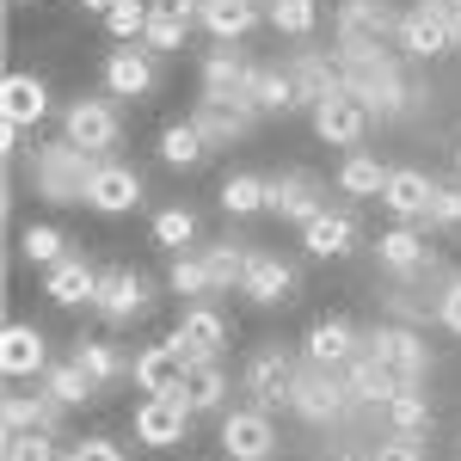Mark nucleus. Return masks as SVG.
<instances>
[{
  "instance_id": "ddd939ff",
  "label": "nucleus",
  "mask_w": 461,
  "mask_h": 461,
  "mask_svg": "<svg viewBox=\"0 0 461 461\" xmlns=\"http://www.w3.org/2000/svg\"><path fill=\"white\" fill-rule=\"evenodd\" d=\"M289 80H295V99L314 111L320 99L345 93V74H339V50H295L289 56Z\"/></svg>"
},
{
  "instance_id": "aec40b11",
  "label": "nucleus",
  "mask_w": 461,
  "mask_h": 461,
  "mask_svg": "<svg viewBox=\"0 0 461 461\" xmlns=\"http://www.w3.org/2000/svg\"><path fill=\"white\" fill-rule=\"evenodd\" d=\"M357 351H363V332H357L351 320H314L308 339H302V357L320 363V369H345Z\"/></svg>"
},
{
  "instance_id": "603ef678",
  "label": "nucleus",
  "mask_w": 461,
  "mask_h": 461,
  "mask_svg": "<svg viewBox=\"0 0 461 461\" xmlns=\"http://www.w3.org/2000/svg\"><path fill=\"white\" fill-rule=\"evenodd\" d=\"M320 461H375V443L345 437V443H326V456H320Z\"/></svg>"
},
{
  "instance_id": "4c0bfd02",
  "label": "nucleus",
  "mask_w": 461,
  "mask_h": 461,
  "mask_svg": "<svg viewBox=\"0 0 461 461\" xmlns=\"http://www.w3.org/2000/svg\"><path fill=\"white\" fill-rule=\"evenodd\" d=\"M388 173H393V167H382L375 154L357 148V154H345V167H339V191H345V197H382Z\"/></svg>"
},
{
  "instance_id": "6e6d98bb",
  "label": "nucleus",
  "mask_w": 461,
  "mask_h": 461,
  "mask_svg": "<svg viewBox=\"0 0 461 461\" xmlns=\"http://www.w3.org/2000/svg\"><path fill=\"white\" fill-rule=\"evenodd\" d=\"M456 50H461V19H456Z\"/></svg>"
},
{
  "instance_id": "c9c22d12",
  "label": "nucleus",
  "mask_w": 461,
  "mask_h": 461,
  "mask_svg": "<svg viewBox=\"0 0 461 461\" xmlns=\"http://www.w3.org/2000/svg\"><path fill=\"white\" fill-rule=\"evenodd\" d=\"M43 388L56 393L62 406H93V400H99V382L80 369V357H62V363H50V369H43Z\"/></svg>"
},
{
  "instance_id": "58836bf2",
  "label": "nucleus",
  "mask_w": 461,
  "mask_h": 461,
  "mask_svg": "<svg viewBox=\"0 0 461 461\" xmlns=\"http://www.w3.org/2000/svg\"><path fill=\"white\" fill-rule=\"evenodd\" d=\"M203 252V265H210V284H215V295L221 289H234L240 277H247V258H252V247H240V240H210V247H197Z\"/></svg>"
},
{
  "instance_id": "ea45409f",
  "label": "nucleus",
  "mask_w": 461,
  "mask_h": 461,
  "mask_svg": "<svg viewBox=\"0 0 461 461\" xmlns=\"http://www.w3.org/2000/svg\"><path fill=\"white\" fill-rule=\"evenodd\" d=\"M167 289H173V295H185V302H210L215 284H210V265H203V252H173Z\"/></svg>"
},
{
  "instance_id": "7c9ffc66",
  "label": "nucleus",
  "mask_w": 461,
  "mask_h": 461,
  "mask_svg": "<svg viewBox=\"0 0 461 461\" xmlns=\"http://www.w3.org/2000/svg\"><path fill=\"white\" fill-rule=\"evenodd\" d=\"M247 74H252V62L234 43H215L210 56H203V99H240Z\"/></svg>"
},
{
  "instance_id": "f257e3e1",
  "label": "nucleus",
  "mask_w": 461,
  "mask_h": 461,
  "mask_svg": "<svg viewBox=\"0 0 461 461\" xmlns=\"http://www.w3.org/2000/svg\"><path fill=\"white\" fill-rule=\"evenodd\" d=\"M339 74L357 105H369V117H400L412 105V86L388 50H339Z\"/></svg>"
},
{
  "instance_id": "09e8293b",
  "label": "nucleus",
  "mask_w": 461,
  "mask_h": 461,
  "mask_svg": "<svg viewBox=\"0 0 461 461\" xmlns=\"http://www.w3.org/2000/svg\"><path fill=\"white\" fill-rule=\"evenodd\" d=\"M375 461H425V437H412V430H388V437L375 443Z\"/></svg>"
},
{
  "instance_id": "72a5a7b5",
  "label": "nucleus",
  "mask_w": 461,
  "mask_h": 461,
  "mask_svg": "<svg viewBox=\"0 0 461 461\" xmlns=\"http://www.w3.org/2000/svg\"><path fill=\"white\" fill-rule=\"evenodd\" d=\"M74 357H80V369H86L99 388H117L123 375H136V363L117 351L111 339H74Z\"/></svg>"
},
{
  "instance_id": "c03bdc74",
  "label": "nucleus",
  "mask_w": 461,
  "mask_h": 461,
  "mask_svg": "<svg viewBox=\"0 0 461 461\" xmlns=\"http://www.w3.org/2000/svg\"><path fill=\"white\" fill-rule=\"evenodd\" d=\"M265 19H271L284 37H314L320 6H314V0H271V13H265Z\"/></svg>"
},
{
  "instance_id": "e433bc0d",
  "label": "nucleus",
  "mask_w": 461,
  "mask_h": 461,
  "mask_svg": "<svg viewBox=\"0 0 461 461\" xmlns=\"http://www.w3.org/2000/svg\"><path fill=\"white\" fill-rule=\"evenodd\" d=\"M215 203L228 215H258V210H271V178H258V173H228L221 178V191H215Z\"/></svg>"
},
{
  "instance_id": "1a4fd4ad",
  "label": "nucleus",
  "mask_w": 461,
  "mask_h": 461,
  "mask_svg": "<svg viewBox=\"0 0 461 461\" xmlns=\"http://www.w3.org/2000/svg\"><path fill=\"white\" fill-rule=\"evenodd\" d=\"M400 50L406 56H419V62H430V56H449L456 50V19L443 13V6H412V13H400Z\"/></svg>"
},
{
  "instance_id": "4be33fe9",
  "label": "nucleus",
  "mask_w": 461,
  "mask_h": 461,
  "mask_svg": "<svg viewBox=\"0 0 461 461\" xmlns=\"http://www.w3.org/2000/svg\"><path fill=\"white\" fill-rule=\"evenodd\" d=\"M191 123L203 130V142H210V148H228V142H240L252 123H258V111L240 105V99H197Z\"/></svg>"
},
{
  "instance_id": "8fccbe9b",
  "label": "nucleus",
  "mask_w": 461,
  "mask_h": 461,
  "mask_svg": "<svg viewBox=\"0 0 461 461\" xmlns=\"http://www.w3.org/2000/svg\"><path fill=\"white\" fill-rule=\"evenodd\" d=\"M62 461H123V449H117L111 437H80V443H74Z\"/></svg>"
},
{
  "instance_id": "6ab92c4d",
  "label": "nucleus",
  "mask_w": 461,
  "mask_h": 461,
  "mask_svg": "<svg viewBox=\"0 0 461 461\" xmlns=\"http://www.w3.org/2000/svg\"><path fill=\"white\" fill-rule=\"evenodd\" d=\"M105 93L111 99H148L154 93V50L117 43L105 56Z\"/></svg>"
},
{
  "instance_id": "a878e982",
  "label": "nucleus",
  "mask_w": 461,
  "mask_h": 461,
  "mask_svg": "<svg viewBox=\"0 0 461 461\" xmlns=\"http://www.w3.org/2000/svg\"><path fill=\"white\" fill-rule=\"evenodd\" d=\"M430 191H437L430 173H419V167H393L388 185H382V203H388L400 221H430Z\"/></svg>"
},
{
  "instance_id": "79ce46f5",
  "label": "nucleus",
  "mask_w": 461,
  "mask_h": 461,
  "mask_svg": "<svg viewBox=\"0 0 461 461\" xmlns=\"http://www.w3.org/2000/svg\"><path fill=\"white\" fill-rule=\"evenodd\" d=\"M154 240L167 252H191V240H197V215L185 210V203H173V210L154 215Z\"/></svg>"
},
{
  "instance_id": "a211bd4d",
  "label": "nucleus",
  "mask_w": 461,
  "mask_h": 461,
  "mask_svg": "<svg viewBox=\"0 0 461 461\" xmlns=\"http://www.w3.org/2000/svg\"><path fill=\"white\" fill-rule=\"evenodd\" d=\"M314 136L332 148H357L369 136V105H357L351 93H332V99H320L314 105Z\"/></svg>"
},
{
  "instance_id": "7ed1b4c3",
  "label": "nucleus",
  "mask_w": 461,
  "mask_h": 461,
  "mask_svg": "<svg viewBox=\"0 0 461 461\" xmlns=\"http://www.w3.org/2000/svg\"><path fill=\"white\" fill-rule=\"evenodd\" d=\"M289 412H295L302 425H314V430L345 425L357 412L351 388H345V369H320V363L302 357V375H295V388H289Z\"/></svg>"
},
{
  "instance_id": "de8ad7c7",
  "label": "nucleus",
  "mask_w": 461,
  "mask_h": 461,
  "mask_svg": "<svg viewBox=\"0 0 461 461\" xmlns=\"http://www.w3.org/2000/svg\"><path fill=\"white\" fill-rule=\"evenodd\" d=\"M430 221H437V228H461V173L437 178V191H430Z\"/></svg>"
},
{
  "instance_id": "f3484780",
  "label": "nucleus",
  "mask_w": 461,
  "mask_h": 461,
  "mask_svg": "<svg viewBox=\"0 0 461 461\" xmlns=\"http://www.w3.org/2000/svg\"><path fill=\"white\" fill-rule=\"evenodd\" d=\"M240 295L258 302V308L295 302V265L277 258V252H252V258H247V277H240Z\"/></svg>"
},
{
  "instance_id": "5fc2aeb1",
  "label": "nucleus",
  "mask_w": 461,
  "mask_h": 461,
  "mask_svg": "<svg viewBox=\"0 0 461 461\" xmlns=\"http://www.w3.org/2000/svg\"><path fill=\"white\" fill-rule=\"evenodd\" d=\"M425 6H443L449 19H461V0H425Z\"/></svg>"
},
{
  "instance_id": "a18cd8bd",
  "label": "nucleus",
  "mask_w": 461,
  "mask_h": 461,
  "mask_svg": "<svg viewBox=\"0 0 461 461\" xmlns=\"http://www.w3.org/2000/svg\"><path fill=\"white\" fill-rule=\"evenodd\" d=\"M62 247H68L62 228H25V234H19V252H25L32 265H62V258H68Z\"/></svg>"
},
{
  "instance_id": "393cba45",
  "label": "nucleus",
  "mask_w": 461,
  "mask_h": 461,
  "mask_svg": "<svg viewBox=\"0 0 461 461\" xmlns=\"http://www.w3.org/2000/svg\"><path fill=\"white\" fill-rule=\"evenodd\" d=\"M240 105H252L258 117H284V111H295L302 99H295V80H289V68L258 62V68L247 74V86H240Z\"/></svg>"
},
{
  "instance_id": "9d476101",
  "label": "nucleus",
  "mask_w": 461,
  "mask_h": 461,
  "mask_svg": "<svg viewBox=\"0 0 461 461\" xmlns=\"http://www.w3.org/2000/svg\"><path fill=\"white\" fill-rule=\"evenodd\" d=\"M197 412L178 400V393H148L142 406H136V443H148V449H173V443H185V425H191Z\"/></svg>"
},
{
  "instance_id": "b1692460",
  "label": "nucleus",
  "mask_w": 461,
  "mask_h": 461,
  "mask_svg": "<svg viewBox=\"0 0 461 461\" xmlns=\"http://www.w3.org/2000/svg\"><path fill=\"white\" fill-rule=\"evenodd\" d=\"M302 247H308V258H345L357 247V215L326 203L314 221H302Z\"/></svg>"
},
{
  "instance_id": "39448f33",
  "label": "nucleus",
  "mask_w": 461,
  "mask_h": 461,
  "mask_svg": "<svg viewBox=\"0 0 461 461\" xmlns=\"http://www.w3.org/2000/svg\"><path fill=\"white\" fill-rule=\"evenodd\" d=\"M388 37H400L393 0H339V19H332V43L339 50H382Z\"/></svg>"
},
{
  "instance_id": "3c124183",
  "label": "nucleus",
  "mask_w": 461,
  "mask_h": 461,
  "mask_svg": "<svg viewBox=\"0 0 461 461\" xmlns=\"http://www.w3.org/2000/svg\"><path fill=\"white\" fill-rule=\"evenodd\" d=\"M437 326H449V332L461 339V277H449L443 295H437Z\"/></svg>"
},
{
  "instance_id": "c756f323",
  "label": "nucleus",
  "mask_w": 461,
  "mask_h": 461,
  "mask_svg": "<svg viewBox=\"0 0 461 461\" xmlns=\"http://www.w3.org/2000/svg\"><path fill=\"white\" fill-rule=\"evenodd\" d=\"M0 117L19 123V130L43 123V117H50V86H43L37 74H6V86H0Z\"/></svg>"
},
{
  "instance_id": "6e6552de",
  "label": "nucleus",
  "mask_w": 461,
  "mask_h": 461,
  "mask_svg": "<svg viewBox=\"0 0 461 461\" xmlns=\"http://www.w3.org/2000/svg\"><path fill=\"white\" fill-rule=\"evenodd\" d=\"M148 302H154V289H148L142 271H130V265H117L99 277V302H93V314L105 320V326H130V320L148 314Z\"/></svg>"
},
{
  "instance_id": "f8f14e48",
  "label": "nucleus",
  "mask_w": 461,
  "mask_h": 461,
  "mask_svg": "<svg viewBox=\"0 0 461 461\" xmlns=\"http://www.w3.org/2000/svg\"><path fill=\"white\" fill-rule=\"evenodd\" d=\"M167 339H173L191 363H203V357H221V345H228V320L215 314L210 302H185V314H178V326L167 332Z\"/></svg>"
},
{
  "instance_id": "c85d7f7f",
  "label": "nucleus",
  "mask_w": 461,
  "mask_h": 461,
  "mask_svg": "<svg viewBox=\"0 0 461 461\" xmlns=\"http://www.w3.org/2000/svg\"><path fill=\"white\" fill-rule=\"evenodd\" d=\"M62 400L50 388H37V393H6L0 400V425L6 430H62Z\"/></svg>"
},
{
  "instance_id": "2eb2a0df",
  "label": "nucleus",
  "mask_w": 461,
  "mask_h": 461,
  "mask_svg": "<svg viewBox=\"0 0 461 461\" xmlns=\"http://www.w3.org/2000/svg\"><path fill=\"white\" fill-rule=\"evenodd\" d=\"M0 369H6V382H32V375L50 369V339L37 332L32 320H13L0 332Z\"/></svg>"
},
{
  "instance_id": "dca6fc26",
  "label": "nucleus",
  "mask_w": 461,
  "mask_h": 461,
  "mask_svg": "<svg viewBox=\"0 0 461 461\" xmlns=\"http://www.w3.org/2000/svg\"><path fill=\"white\" fill-rule=\"evenodd\" d=\"M142 203V173L136 167H123V160H99V173L86 185V210L99 215H123Z\"/></svg>"
},
{
  "instance_id": "0eeeda50",
  "label": "nucleus",
  "mask_w": 461,
  "mask_h": 461,
  "mask_svg": "<svg viewBox=\"0 0 461 461\" xmlns=\"http://www.w3.org/2000/svg\"><path fill=\"white\" fill-rule=\"evenodd\" d=\"M221 449L234 461H271L277 456V425H271V412L265 406H234V412H221Z\"/></svg>"
},
{
  "instance_id": "a19ab883",
  "label": "nucleus",
  "mask_w": 461,
  "mask_h": 461,
  "mask_svg": "<svg viewBox=\"0 0 461 461\" xmlns=\"http://www.w3.org/2000/svg\"><path fill=\"white\" fill-rule=\"evenodd\" d=\"M203 154H210V142H203V130H197L191 117L160 130V160H167V167H197Z\"/></svg>"
},
{
  "instance_id": "bb28decb",
  "label": "nucleus",
  "mask_w": 461,
  "mask_h": 461,
  "mask_svg": "<svg viewBox=\"0 0 461 461\" xmlns=\"http://www.w3.org/2000/svg\"><path fill=\"white\" fill-rule=\"evenodd\" d=\"M326 210V185L314 173H284L271 178V215H284V221H314Z\"/></svg>"
},
{
  "instance_id": "13d9d810",
  "label": "nucleus",
  "mask_w": 461,
  "mask_h": 461,
  "mask_svg": "<svg viewBox=\"0 0 461 461\" xmlns=\"http://www.w3.org/2000/svg\"><path fill=\"white\" fill-rule=\"evenodd\" d=\"M154 6H173V0H154Z\"/></svg>"
},
{
  "instance_id": "9b49d317",
  "label": "nucleus",
  "mask_w": 461,
  "mask_h": 461,
  "mask_svg": "<svg viewBox=\"0 0 461 461\" xmlns=\"http://www.w3.org/2000/svg\"><path fill=\"white\" fill-rule=\"evenodd\" d=\"M375 258L388 265L400 284H419V277H430L437 271V252L425 247V234L412 228V221H400V228H388L382 240H375Z\"/></svg>"
},
{
  "instance_id": "4468645a",
  "label": "nucleus",
  "mask_w": 461,
  "mask_h": 461,
  "mask_svg": "<svg viewBox=\"0 0 461 461\" xmlns=\"http://www.w3.org/2000/svg\"><path fill=\"white\" fill-rule=\"evenodd\" d=\"M62 136L80 142V148H93V154H111L117 136H123V123H117V111H111L105 99H74V105L62 111Z\"/></svg>"
},
{
  "instance_id": "473e14b6",
  "label": "nucleus",
  "mask_w": 461,
  "mask_h": 461,
  "mask_svg": "<svg viewBox=\"0 0 461 461\" xmlns=\"http://www.w3.org/2000/svg\"><path fill=\"white\" fill-rule=\"evenodd\" d=\"M197 25H203L215 43H240V37L258 25V6H252V0H203Z\"/></svg>"
},
{
  "instance_id": "f704fd0d",
  "label": "nucleus",
  "mask_w": 461,
  "mask_h": 461,
  "mask_svg": "<svg viewBox=\"0 0 461 461\" xmlns=\"http://www.w3.org/2000/svg\"><path fill=\"white\" fill-rule=\"evenodd\" d=\"M382 419H388V430H412V437H425V430H430L425 382H400V388H393V400L382 406Z\"/></svg>"
},
{
  "instance_id": "37998d69",
  "label": "nucleus",
  "mask_w": 461,
  "mask_h": 461,
  "mask_svg": "<svg viewBox=\"0 0 461 461\" xmlns=\"http://www.w3.org/2000/svg\"><path fill=\"white\" fill-rule=\"evenodd\" d=\"M148 13H154V0H117V6L105 13V32L117 37V43H142Z\"/></svg>"
},
{
  "instance_id": "49530a36",
  "label": "nucleus",
  "mask_w": 461,
  "mask_h": 461,
  "mask_svg": "<svg viewBox=\"0 0 461 461\" xmlns=\"http://www.w3.org/2000/svg\"><path fill=\"white\" fill-rule=\"evenodd\" d=\"M6 461H56V430H6Z\"/></svg>"
},
{
  "instance_id": "423d86ee",
  "label": "nucleus",
  "mask_w": 461,
  "mask_h": 461,
  "mask_svg": "<svg viewBox=\"0 0 461 461\" xmlns=\"http://www.w3.org/2000/svg\"><path fill=\"white\" fill-rule=\"evenodd\" d=\"M369 357H382L400 382H430V345L406 326V320H382L375 332H363Z\"/></svg>"
},
{
  "instance_id": "f03ea898",
  "label": "nucleus",
  "mask_w": 461,
  "mask_h": 461,
  "mask_svg": "<svg viewBox=\"0 0 461 461\" xmlns=\"http://www.w3.org/2000/svg\"><path fill=\"white\" fill-rule=\"evenodd\" d=\"M99 160H105V154L68 142V136H62V142H37L32 148L37 197H50V203H86V185L99 173Z\"/></svg>"
},
{
  "instance_id": "5701e85b",
  "label": "nucleus",
  "mask_w": 461,
  "mask_h": 461,
  "mask_svg": "<svg viewBox=\"0 0 461 461\" xmlns=\"http://www.w3.org/2000/svg\"><path fill=\"white\" fill-rule=\"evenodd\" d=\"M99 277L105 271H93L86 258H62V265H50V277H43V295L56 302V308H93L99 302Z\"/></svg>"
},
{
  "instance_id": "cd10ccee",
  "label": "nucleus",
  "mask_w": 461,
  "mask_h": 461,
  "mask_svg": "<svg viewBox=\"0 0 461 461\" xmlns=\"http://www.w3.org/2000/svg\"><path fill=\"white\" fill-rule=\"evenodd\" d=\"M345 388H351V406H388L393 388H400V375H393L382 357H369V345L345 363Z\"/></svg>"
},
{
  "instance_id": "412c9836",
  "label": "nucleus",
  "mask_w": 461,
  "mask_h": 461,
  "mask_svg": "<svg viewBox=\"0 0 461 461\" xmlns=\"http://www.w3.org/2000/svg\"><path fill=\"white\" fill-rule=\"evenodd\" d=\"M185 375H191V357L178 351L173 339H160L136 357V388L142 393H185Z\"/></svg>"
},
{
  "instance_id": "4d7b16f0",
  "label": "nucleus",
  "mask_w": 461,
  "mask_h": 461,
  "mask_svg": "<svg viewBox=\"0 0 461 461\" xmlns=\"http://www.w3.org/2000/svg\"><path fill=\"white\" fill-rule=\"evenodd\" d=\"M456 173H461V148H456Z\"/></svg>"
},
{
  "instance_id": "864d4df0",
  "label": "nucleus",
  "mask_w": 461,
  "mask_h": 461,
  "mask_svg": "<svg viewBox=\"0 0 461 461\" xmlns=\"http://www.w3.org/2000/svg\"><path fill=\"white\" fill-rule=\"evenodd\" d=\"M80 6H86V13H99V19H105L111 6H117V0H80Z\"/></svg>"
},
{
  "instance_id": "20e7f679",
  "label": "nucleus",
  "mask_w": 461,
  "mask_h": 461,
  "mask_svg": "<svg viewBox=\"0 0 461 461\" xmlns=\"http://www.w3.org/2000/svg\"><path fill=\"white\" fill-rule=\"evenodd\" d=\"M295 375H302V363H295L284 345H258V351L247 357V369H240V393H247L252 406L277 412V406H289V388H295Z\"/></svg>"
},
{
  "instance_id": "2f4dec72",
  "label": "nucleus",
  "mask_w": 461,
  "mask_h": 461,
  "mask_svg": "<svg viewBox=\"0 0 461 461\" xmlns=\"http://www.w3.org/2000/svg\"><path fill=\"white\" fill-rule=\"evenodd\" d=\"M191 412H221L228 406V369H221V357H203V363H191V375H185V393H178Z\"/></svg>"
}]
</instances>
